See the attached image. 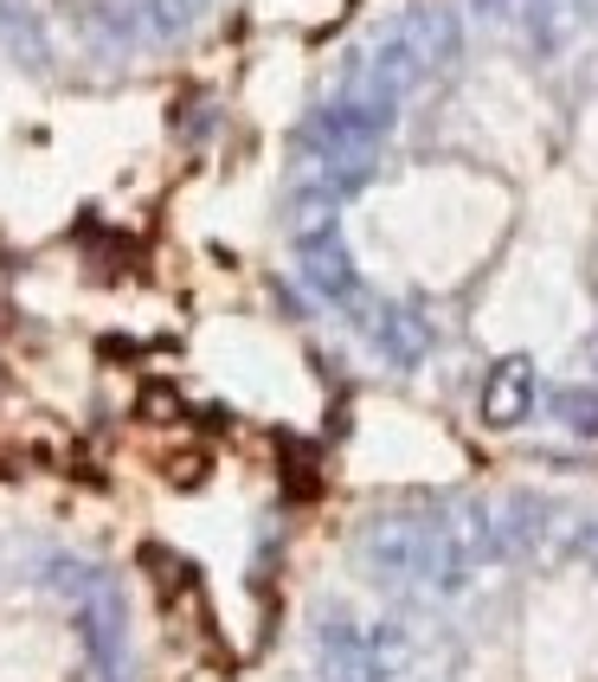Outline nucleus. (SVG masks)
Listing matches in <instances>:
<instances>
[{"instance_id":"f257e3e1","label":"nucleus","mask_w":598,"mask_h":682,"mask_svg":"<svg viewBox=\"0 0 598 682\" xmlns=\"http://www.w3.org/2000/svg\"><path fill=\"white\" fill-rule=\"evenodd\" d=\"M527 406H534V367H527L522 354H509V361H495V374L483 386V418L495 431H509V425H522Z\"/></svg>"}]
</instances>
